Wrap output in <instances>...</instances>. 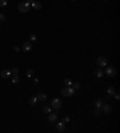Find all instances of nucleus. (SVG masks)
I'll use <instances>...</instances> for the list:
<instances>
[{
    "label": "nucleus",
    "mask_w": 120,
    "mask_h": 133,
    "mask_svg": "<svg viewBox=\"0 0 120 133\" xmlns=\"http://www.w3.org/2000/svg\"><path fill=\"white\" fill-rule=\"evenodd\" d=\"M55 127H56V131H58V132H64V131H65V122H64V121L58 122V124L55 125Z\"/></svg>",
    "instance_id": "nucleus-7"
},
{
    "label": "nucleus",
    "mask_w": 120,
    "mask_h": 133,
    "mask_svg": "<svg viewBox=\"0 0 120 133\" xmlns=\"http://www.w3.org/2000/svg\"><path fill=\"white\" fill-rule=\"evenodd\" d=\"M71 85H72V88H73L74 90H78L79 88H81V84H79L78 82H76V83H72Z\"/></svg>",
    "instance_id": "nucleus-21"
},
{
    "label": "nucleus",
    "mask_w": 120,
    "mask_h": 133,
    "mask_svg": "<svg viewBox=\"0 0 120 133\" xmlns=\"http://www.w3.org/2000/svg\"><path fill=\"white\" fill-rule=\"evenodd\" d=\"M63 121H64V122H69V121H70V118H69V116H65Z\"/></svg>",
    "instance_id": "nucleus-29"
},
{
    "label": "nucleus",
    "mask_w": 120,
    "mask_h": 133,
    "mask_svg": "<svg viewBox=\"0 0 120 133\" xmlns=\"http://www.w3.org/2000/svg\"><path fill=\"white\" fill-rule=\"evenodd\" d=\"M36 40H37V37H36L35 35H31V36H30V41H31V42H35Z\"/></svg>",
    "instance_id": "nucleus-26"
},
{
    "label": "nucleus",
    "mask_w": 120,
    "mask_h": 133,
    "mask_svg": "<svg viewBox=\"0 0 120 133\" xmlns=\"http://www.w3.org/2000/svg\"><path fill=\"white\" fill-rule=\"evenodd\" d=\"M36 97H37V100H38V101H41V102H45V101L47 100L46 93H43V92H38V93L36 95Z\"/></svg>",
    "instance_id": "nucleus-9"
},
{
    "label": "nucleus",
    "mask_w": 120,
    "mask_h": 133,
    "mask_svg": "<svg viewBox=\"0 0 120 133\" xmlns=\"http://www.w3.org/2000/svg\"><path fill=\"white\" fill-rule=\"evenodd\" d=\"M103 1H107V0H103Z\"/></svg>",
    "instance_id": "nucleus-32"
},
{
    "label": "nucleus",
    "mask_w": 120,
    "mask_h": 133,
    "mask_svg": "<svg viewBox=\"0 0 120 133\" xmlns=\"http://www.w3.org/2000/svg\"><path fill=\"white\" fill-rule=\"evenodd\" d=\"M25 75H27V78H32L34 77V71L32 70H27L25 71Z\"/></svg>",
    "instance_id": "nucleus-16"
},
{
    "label": "nucleus",
    "mask_w": 120,
    "mask_h": 133,
    "mask_svg": "<svg viewBox=\"0 0 120 133\" xmlns=\"http://www.w3.org/2000/svg\"><path fill=\"white\" fill-rule=\"evenodd\" d=\"M107 92H108V96L111 97V96H114V93H115V89L113 88V86H109L108 88V90H107Z\"/></svg>",
    "instance_id": "nucleus-15"
},
{
    "label": "nucleus",
    "mask_w": 120,
    "mask_h": 133,
    "mask_svg": "<svg viewBox=\"0 0 120 133\" xmlns=\"http://www.w3.org/2000/svg\"><path fill=\"white\" fill-rule=\"evenodd\" d=\"M61 106H63V102H61V100H60V98H54V100H52L51 107L54 108L55 110L60 109V108H61Z\"/></svg>",
    "instance_id": "nucleus-3"
},
{
    "label": "nucleus",
    "mask_w": 120,
    "mask_h": 133,
    "mask_svg": "<svg viewBox=\"0 0 120 133\" xmlns=\"http://www.w3.org/2000/svg\"><path fill=\"white\" fill-rule=\"evenodd\" d=\"M95 75L97 78H102L103 77V70L101 68V67H97L96 70H95Z\"/></svg>",
    "instance_id": "nucleus-8"
},
{
    "label": "nucleus",
    "mask_w": 120,
    "mask_h": 133,
    "mask_svg": "<svg viewBox=\"0 0 120 133\" xmlns=\"http://www.w3.org/2000/svg\"><path fill=\"white\" fill-rule=\"evenodd\" d=\"M96 65L98 66V67H106L107 66V59L106 58H103V56H98V58L96 59Z\"/></svg>",
    "instance_id": "nucleus-4"
},
{
    "label": "nucleus",
    "mask_w": 120,
    "mask_h": 133,
    "mask_svg": "<svg viewBox=\"0 0 120 133\" xmlns=\"http://www.w3.org/2000/svg\"><path fill=\"white\" fill-rule=\"evenodd\" d=\"M114 97H115L116 101H119V100H120V95H119L118 92H115V93H114Z\"/></svg>",
    "instance_id": "nucleus-27"
},
{
    "label": "nucleus",
    "mask_w": 120,
    "mask_h": 133,
    "mask_svg": "<svg viewBox=\"0 0 120 133\" xmlns=\"http://www.w3.org/2000/svg\"><path fill=\"white\" fill-rule=\"evenodd\" d=\"M10 72H11V75H17V74L19 73V70H18L17 67H14V68H12Z\"/></svg>",
    "instance_id": "nucleus-20"
},
{
    "label": "nucleus",
    "mask_w": 120,
    "mask_h": 133,
    "mask_svg": "<svg viewBox=\"0 0 120 133\" xmlns=\"http://www.w3.org/2000/svg\"><path fill=\"white\" fill-rule=\"evenodd\" d=\"M29 106H36L37 104V102H38V100H37V97L36 96H32V97H30L29 98Z\"/></svg>",
    "instance_id": "nucleus-13"
},
{
    "label": "nucleus",
    "mask_w": 120,
    "mask_h": 133,
    "mask_svg": "<svg viewBox=\"0 0 120 133\" xmlns=\"http://www.w3.org/2000/svg\"><path fill=\"white\" fill-rule=\"evenodd\" d=\"M32 83H34L35 85H36V84H38V79H37V78H34V77H32Z\"/></svg>",
    "instance_id": "nucleus-28"
},
{
    "label": "nucleus",
    "mask_w": 120,
    "mask_h": 133,
    "mask_svg": "<svg viewBox=\"0 0 120 133\" xmlns=\"http://www.w3.org/2000/svg\"><path fill=\"white\" fill-rule=\"evenodd\" d=\"M0 75H1V78L6 79L7 77H10V75H11V72H10L9 70H3V71H1V74H0Z\"/></svg>",
    "instance_id": "nucleus-14"
},
{
    "label": "nucleus",
    "mask_w": 120,
    "mask_h": 133,
    "mask_svg": "<svg viewBox=\"0 0 120 133\" xmlns=\"http://www.w3.org/2000/svg\"><path fill=\"white\" fill-rule=\"evenodd\" d=\"M72 1H74V0H72Z\"/></svg>",
    "instance_id": "nucleus-33"
},
{
    "label": "nucleus",
    "mask_w": 120,
    "mask_h": 133,
    "mask_svg": "<svg viewBox=\"0 0 120 133\" xmlns=\"http://www.w3.org/2000/svg\"><path fill=\"white\" fill-rule=\"evenodd\" d=\"M29 10H30V5H29L27 1L18 4V11H19V12H22V13H27Z\"/></svg>",
    "instance_id": "nucleus-2"
},
{
    "label": "nucleus",
    "mask_w": 120,
    "mask_h": 133,
    "mask_svg": "<svg viewBox=\"0 0 120 133\" xmlns=\"http://www.w3.org/2000/svg\"><path fill=\"white\" fill-rule=\"evenodd\" d=\"M42 111L46 113V114H49V113H51V106H43Z\"/></svg>",
    "instance_id": "nucleus-18"
},
{
    "label": "nucleus",
    "mask_w": 120,
    "mask_h": 133,
    "mask_svg": "<svg viewBox=\"0 0 120 133\" xmlns=\"http://www.w3.org/2000/svg\"><path fill=\"white\" fill-rule=\"evenodd\" d=\"M102 104H103V101L102 100H96V102H95V107L96 108H101Z\"/></svg>",
    "instance_id": "nucleus-17"
},
{
    "label": "nucleus",
    "mask_w": 120,
    "mask_h": 133,
    "mask_svg": "<svg viewBox=\"0 0 120 133\" xmlns=\"http://www.w3.org/2000/svg\"><path fill=\"white\" fill-rule=\"evenodd\" d=\"M31 6H32V9L36 10V11H40V10L42 9V4L38 3V1H34V3L31 4Z\"/></svg>",
    "instance_id": "nucleus-11"
},
{
    "label": "nucleus",
    "mask_w": 120,
    "mask_h": 133,
    "mask_svg": "<svg viewBox=\"0 0 120 133\" xmlns=\"http://www.w3.org/2000/svg\"><path fill=\"white\" fill-rule=\"evenodd\" d=\"M64 84H65L66 86H70V85L72 84V82H71L70 79H65V80H64Z\"/></svg>",
    "instance_id": "nucleus-25"
},
{
    "label": "nucleus",
    "mask_w": 120,
    "mask_h": 133,
    "mask_svg": "<svg viewBox=\"0 0 120 133\" xmlns=\"http://www.w3.org/2000/svg\"><path fill=\"white\" fill-rule=\"evenodd\" d=\"M22 49H23L24 52H30V50L32 49V46H31L30 42H25V43L22 46Z\"/></svg>",
    "instance_id": "nucleus-10"
},
{
    "label": "nucleus",
    "mask_w": 120,
    "mask_h": 133,
    "mask_svg": "<svg viewBox=\"0 0 120 133\" xmlns=\"http://www.w3.org/2000/svg\"><path fill=\"white\" fill-rule=\"evenodd\" d=\"M12 83H13V84H18V83H19L18 74H17V75H12Z\"/></svg>",
    "instance_id": "nucleus-19"
},
{
    "label": "nucleus",
    "mask_w": 120,
    "mask_h": 133,
    "mask_svg": "<svg viewBox=\"0 0 120 133\" xmlns=\"http://www.w3.org/2000/svg\"><path fill=\"white\" fill-rule=\"evenodd\" d=\"M56 119H58V115L55 113H49V115H48V120H49V122H55L56 121Z\"/></svg>",
    "instance_id": "nucleus-12"
},
{
    "label": "nucleus",
    "mask_w": 120,
    "mask_h": 133,
    "mask_svg": "<svg viewBox=\"0 0 120 133\" xmlns=\"http://www.w3.org/2000/svg\"><path fill=\"white\" fill-rule=\"evenodd\" d=\"M14 50L16 52H19V47H14Z\"/></svg>",
    "instance_id": "nucleus-31"
},
{
    "label": "nucleus",
    "mask_w": 120,
    "mask_h": 133,
    "mask_svg": "<svg viewBox=\"0 0 120 133\" xmlns=\"http://www.w3.org/2000/svg\"><path fill=\"white\" fill-rule=\"evenodd\" d=\"M34 1H35V0H27V3H28V4H32Z\"/></svg>",
    "instance_id": "nucleus-30"
},
{
    "label": "nucleus",
    "mask_w": 120,
    "mask_h": 133,
    "mask_svg": "<svg viewBox=\"0 0 120 133\" xmlns=\"http://www.w3.org/2000/svg\"><path fill=\"white\" fill-rule=\"evenodd\" d=\"M7 5V0H0V7H5Z\"/></svg>",
    "instance_id": "nucleus-24"
},
{
    "label": "nucleus",
    "mask_w": 120,
    "mask_h": 133,
    "mask_svg": "<svg viewBox=\"0 0 120 133\" xmlns=\"http://www.w3.org/2000/svg\"><path fill=\"white\" fill-rule=\"evenodd\" d=\"M94 115H96V116H100V115H101V109H100V108H96V109L94 110Z\"/></svg>",
    "instance_id": "nucleus-22"
},
{
    "label": "nucleus",
    "mask_w": 120,
    "mask_h": 133,
    "mask_svg": "<svg viewBox=\"0 0 120 133\" xmlns=\"http://www.w3.org/2000/svg\"><path fill=\"white\" fill-rule=\"evenodd\" d=\"M73 93H74V89L71 88V86H65L61 90V95L64 97H70V96H72Z\"/></svg>",
    "instance_id": "nucleus-1"
},
{
    "label": "nucleus",
    "mask_w": 120,
    "mask_h": 133,
    "mask_svg": "<svg viewBox=\"0 0 120 133\" xmlns=\"http://www.w3.org/2000/svg\"><path fill=\"white\" fill-rule=\"evenodd\" d=\"M6 19H7V17L3 13H0V22H6Z\"/></svg>",
    "instance_id": "nucleus-23"
},
{
    "label": "nucleus",
    "mask_w": 120,
    "mask_h": 133,
    "mask_svg": "<svg viewBox=\"0 0 120 133\" xmlns=\"http://www.w3.org/2000/svg\"><path fill=\"white\" fill-rule=\"evenodd\" d=\"M105 73L108 75V77L113 78V77H115V75H116V70H115L113 66H111V67H107V68H106Z\"/></svg>",
    "instance_id": "nucleus-5"
},
{
    "label": "nucleus",
    "mask_w": 120,
    "mask_h": 133,
    "mask_svg": "<svg viewBox=\"0 0 120 133\" xmlns=\"http://www.w3.org/2000/svg\"><path fill=\"white\" fill-rule=\"evenodd\" d=\"M100 109H101V113H103V114H111L113 110L112 106H109V104H102V107Z\"/></svg>",
    "instance_id": "nucleus-6"
}]
</instances>
